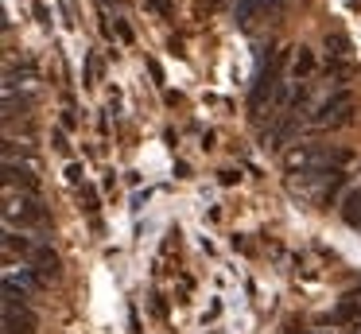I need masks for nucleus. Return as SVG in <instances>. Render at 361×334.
Returning a JSON list of instances; mask_svg holds the SVG:
<instances>
[{"instance_id": "1", "label": "nucleus", "mask_w": 361, "mask_h": 334, "mask_svg": "<svg viewBox=\"0 0 361 334\" xmlns=\"http://www.w3.org/2000/svg\"><path fill=\"white\" fill-rule=\"evenodd\" d=\"M283 163H288L291 171H342V163H350V152H342V148H291L288 155H283Z\"/></svg>"}, {"instance_id": "2", "label": "nucleus", "mask_w": 361, "mask_h": 334, "mask_svg": "<svg viewBox=\"0 0 361 334\" xmlns=\"http://www.w3.org/2000/svg\"><path fill=\"white\" fill-rule=\"evenodd\" d=\"M43 222H47V210L39 206L35 194L8 191V202H4V229H16L20 225V233H24V229H35V225H43Z\"/></svg>"}, {"instance_id": "3", "label": "nucleus", "mask_w": 361, "mask_h": 334, "mask_svg": "<svg viewBox=\"0 0 361 334\" xmlns=\"http://www.w3.org/2000/svg\"><path fill=\"white\" fill-rule=\"evenodd\" d=\"M283 59H288V51L272 54V59H268V66L260 70L257 85H252V93H249V105H252V109H264L268 101H272L276 85H280V70H283Z\"/></svg>"}, {"instance_id": "4", "label": "nucleus", "mask_w": 361, "mask_h": 334, "mask_svg": "<svg viewBox=\"0 0 361 334\" xmlns=\"http://www.w3.org/2000/svg\"><path fill=\"white\" fill-rule=\"evenodd\" d=\"M350 105H353V97H350L345 90L330 93V97L322 101L319 109H314L311 124H319V129H330V124H345V121H350Z\"/></svg>"}, {"instance_id": "5", "label": "nucleus", "mask_w": 361, "mask_h": 334, "mask_svg": "<svg viewBox=\"0 0 361 334\" xmlns=\"http://www.w3.org/2000/svg\"><path fill=\"white\" fill-rule=\"evenodd\" d=\"M4 186L8 191L20 186V194H35V175L27 167H16V160H4Z\"/></svg>"}, {"instance_id": "6", "label": "nucleus", "mask_w": 361, "mask_h": 334, "mask_svg": "<svg viewBox=\"0 0 361 334\" xmlns=\"http://www.w3.org/2000/svg\"><path fill=\"white\" fill-rule=\"evenodd\" d=\"M4 334H35V315L27 307H4Z\"/></svg>"}, {"instance_id": "7", "label": "nucleus", "mask_w": 361, "mask_h": 334, "mask_svg": "<svg viewBox=\"0 0 361 334\" xmlns=\"http://www.w3.org/2000/svg\"><path fill=\"white\" fill-rule=\"evenodd\" d=\"M27 264H32L43 280H55L59 276V256H55V249H51V245H35V253H32V261H27Z\"/></svg>"}, {"instance_id": "8", "label": "nucleus", "mask_w": 361, "mask_h": 334, "mask_svg": "<svg viewBox=\"0 0 361 334\" xmlns=\"http://www.w3.org/2000/svg\"><path fill=\"white\" fill-rule=\"evenodd\" d=\"M20 253V261H32V253H35V241L32 237H24V233H16V229H4V256H16Z\"/></svg>"}, {"instance_id": "9", "label": "nucleus", "mask_w": 361, "mask_h": 334, "mask_svg": "<svg viewBox=\"0 0 361 334\" xmlns=\"http://www.w3.org/2000/svg\"><path fill=\"white\" fill-rule=\"evenodd\" d=\"M342 222L350 225V229H361V186L342 198Z\"/></svg>"}, {"instance_id": "10", "label": "nucleus", "mask_w": 361, "mask_h": 334, "mask_svg": "<svg viewBox=\"0 0 361 334\" xmlns=\"http://www.w3.org/2000/svg\"><path fill=\"white\" fill-rule=\"evenodd\" d=\"M260 12H264V0H241L233 16H237V23H241V28H252Z\"/></svg>"}, {"instance_id": "11", "label": "nucleus", "mask_w": 361, "mask_h": 334, "mask_svg": "<svg viewBox=\"0 0 361 334\" xmlns=\"http://www.w3.org/2000/svg\"><path fill=\"white\" fill-rule=\"evenodd\" d=\"M97 74H102V62H97V54H86V85H94Z\"/></svg>"}, {"instance_id": "12", "label": "nucleus", "mask_w": 361, "mask_h": 334, "mask_svg": "<svg viewBox=\"0 0 361 334\" xmlns=\"http://www.w3.org/2000/svg\"><path fill=\"white\" fill-rule=\"evenodd\" d=\"M307 70H311V54L299 51V59H295V74H307Z\"/></svg>"}, {"instance_id": "13", "label": "nucleus", "mask_w": 361, "mask_h": 334, "mask_svg": "<svg viewBox=\"0 0 361 334\" xmlns=\"http://www.w3.org/2000/svg\"><path fill=\"white\" fill-rule=\"evenodd\" d=\"M152 8H156V12H164V16H171V4H167V0H148Z\"/></svg>"}, {"instance_id": "14", "label": "nucleus", "mask_w": 361, "mask_h": 334, "mask_svg": "<svg viewBox=\"0 0 361 334\" xmlns=\"http://www.w3.org/2000/svg\"><path fill=\"white\" fill-rule=\"evenodd\" d=\"M113 4H117V0H113Z\"/></svg>"}]
</instances>
